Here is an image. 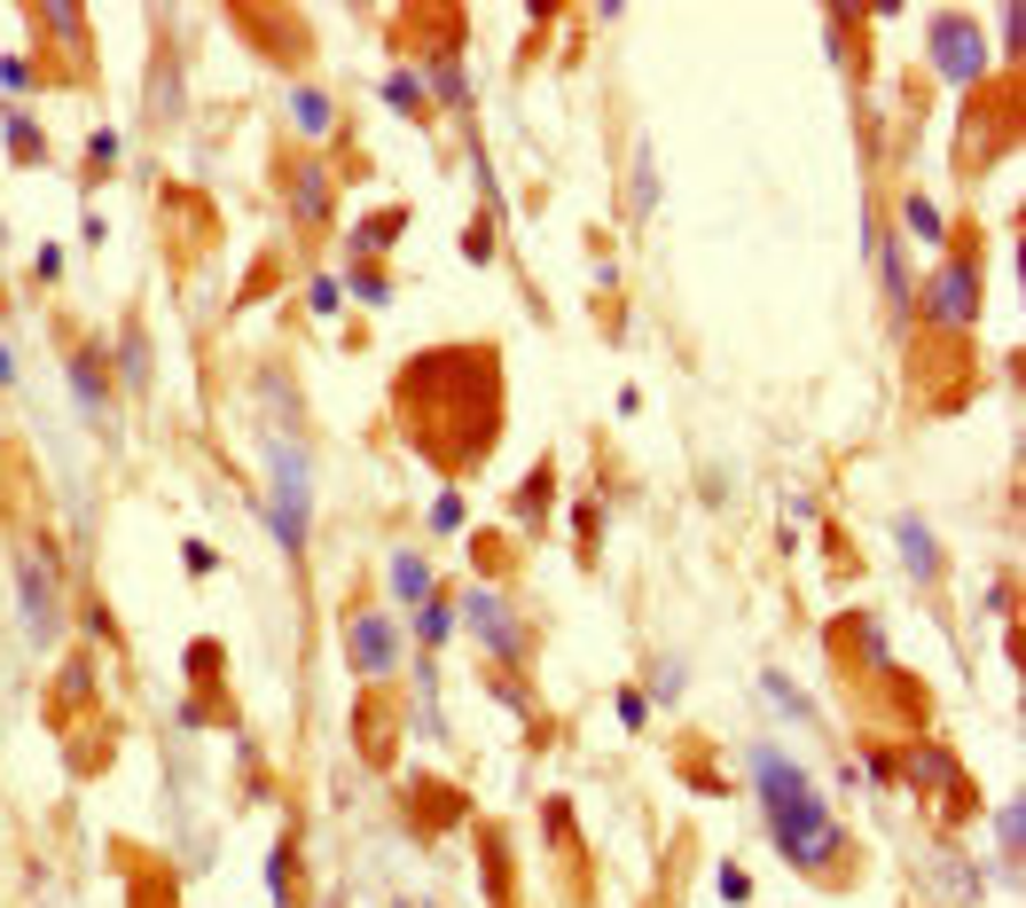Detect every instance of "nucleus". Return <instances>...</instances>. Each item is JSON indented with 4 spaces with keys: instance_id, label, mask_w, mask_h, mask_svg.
<instances>
[{
    "instance_id": "obj_21",
    "label": "nucleus",
    "mask_w": 1026,
    "mask_h": 908,
    "mask_svg": "<svg viewBox=\"0 0 1026 908\" xmlns=\"http://www.w3.org/2000/svg\"><path fill=\"white\" fill-rule=\"evenodd\" d=\"M432 525H440V532H455V525H463V501H455V494H440V509H432Z\"/></svg>"
},
{
    "instance_id": "obj_16",
    "label": "nucleus",
    "mask_w": 1026,
    "mask_h": 908,
    "mask_svg": "<svg viewBox=\"0 0 1026 908\" xmlns=\"http://www.w3.org/2000/svg\"><path fill=\"white\" fill-rule=\"evenodd\" d=\"M541 509H549V471H533V486L518 494V517H526V525H541Z\"/></svg>"
},
{
    "instance_id": "obj_2",
    "label": "nucleus",
    "mask_w": 1026,
    "mask_h": 908,
    "mask_svg": "<svg viewBox=\"0 0 1026 908\" xmlns=\"http://www.w3.org/2000/svg\"><path fill=\"white\" fill-rule=\"evenodd\" d=\"M267 463H275V501H267V525L283 549H298L306 540V454L298 446H267Z\"/></svg>"
},
{
    "instance_id": "obj_10",
    "label": "nucleus",
    "mask_w": 1026,
    "mask_h": 908,
    "mask_svg": "<svg viewBox=\"0 0 1026 908\" xmlns=\"http://www.w3.org/2000/svg\"><path fill=\"white\" fill-rule=\"evenodd\" d=\"M415 634H423V643H447V634H455V611H447V603H423V611H415Z\"/></svg>"
},
{
    "instance_id": "obj_5",
    "label": "nucleus",
    "mask_w": 1026,
    "mask_h": 908,
    "mask_svg": "<svg viewBox=\"0 0 1026 908\" xmlns=\"http://www.w3.org/2000/svg\"><path fill=\"white\" fill-rule=\"evenodd\" d=\"M932 63L949 71L956 86H972V78H980V40H972V24H964V17H940V32H932Z\"/></svg>"
},
{
    "instance_id": "obj_9",
    "label": "nucleus",
    "mask_w": 1026,
    "mask_h": 908,
    "mask_svg": "<svg viewBox=\"0 0 1026 908\" xmlns=\"http://www.w3.org/2000/svg\"><path fill=\"white\" fill-rule=\"evenodd\" d=\"M392 588H400L408 603L432 595V572H423V557H408V549H400V557H392Z\"/></svg>"
},
{
    "instance_id": "obj_14",
    "label": "nucleus",
    "mask_w": 1026,
    "mask_h": 908,
    "mask_svg": "<svg viewBox=\"0 0 1026 908\" xmlns=\"http://www.w3.org/2000/svg\"><path fill=\"white\" fill-rule=\"evenodd\" d=\"M400 220H408V212H377V220L353 235V251H377V243H392V235H400Z\"/></svg>"
},
{
    "instance_id": "obj_8",
    "label": "nucleus",
    "mask_w": 1026,
    "mask_h": 908,
    "mask_svg": "<svg viewBox=\"0 0 1026 908\" xmlns=\"http://www.w3.org/2000/svg\"><path fill=\"white\" fill-rule=\"evenodd\" d=\"M893 540H901L909 572H917V580H932V540H924V525H917V517H901V525H893Z\"/></svg>"
},
{
    "instance_id": "obj_3",
    "label": "nucleus",
    "mask_w": 1026,
    "mask_h": 908,
    "mask_svg": "<svg viewBox=\"0 0 1026 908\" xmlns=\"http://www.w3.org/2000/svg\"><path fill=\"white\" fill-rule=\"evenodd\" d=\"M924 314L940 321V329H964L972 314H980V275H972V258H949L932 275V298H924Z\"/></svg>"
},
{
    "instance_id": "obj_4",
    "label": "nucleus",
    "mask_w": 1026,
    "mask_h": 908,
    "mask_svg": "<svg viewBox=\"0 0 1026 908\" xmlns=\"http://www.w3.org/2000/svg\"><path fill=\"white\" fill-rule=\"evenodd\" d=\"M346 651H353V666H361V674H392V666H400V626H392L384 611H353Z\"/></svg>"
},
{
    "instance_id": "obj_1",
    "label": "nucleus",
    "mask_w": 1026,
    "mask_h": 908,
    "mask_svg": "<svg viewBox=\"0 0 1026 908\" xmlns=\"http://www.w3.org/2000/svg\"><path fill=\"white\" fill-rule=\"evenodd\" d=\"M752 791H760V814H768V838L784 846L792 869H823L838 854V823L823 814V791L784 760V752H752Z\"/></svg>"
},
{
    "instance_id": "obj_7",
    "label": "nucleus",
    "mask_w": 1026,
    "mask_h": 908,
    "mask_svg": "<svg viewBox=\"0 0 1026 908\" xmlns=\"http://www.w3.org/2000/svg\"><path fill=\"white\" fill-rule=\"evenodd\" d=\"M24 626L40 634V643L55 634V580L40 572V557H24Z\"/></svg>"
},
{
    "instance_id": "obj_11",
    "label": "nucleus",
    "mask_w": 1026,
    "mask_h": 908,
    "mask_svg": "<svg viewBox=\"0 0 1026 908\" xmlns=\"http://www.w3.org/2000/svg\"><path fill=\"white\" fill-rule=\"evenodd\" d=\"M9 149H17L24 165H40V126H32L24 110H9Z\"/></svg>"
},
{
    "instance_id": "obj_13",
    "label": "nucleus",
    "mask_w": 1026,
    "mask_h": 908,
    "mask_svg": "<svg viewBox=\"0 0 1026 908\" xmlns=\"http://www.w3.org/2000/svg\"><path fill=\"white\" fill-rule=\"evenodd\" d=\"M71 377H78V400H87V408H103V369H95L87 352H71Z\"/></svg>"
},
{
    "instance_id": "obj_18",
    "label": "nucleus",
    "mask_w": 1026,
    "mask_h": 908,
    "mask_svg": "<svg viewBox=\"0 0 1026 908\" xmlns=\"http://www.w3.org/2000/svg\"><path fill=\"white\" fill-rule=\"evenodd\" d=\"M909 228H917V235H924V243H940V212H932V204H924V197H909Z\"/></svg>"
},
{
    "instance_id": "obj_20",
    "label": "nucleus",
    "mask_w": 1026,
    "mask_h": 908,
    "mask_svg": "<svg viewBox=\"0 0 1026 908\" xmlns=\"http://www.w3.org/2000/svg\"><path fill=\"white\" fill-rule=\"evenodd\" d=\"M189 674H204V682H212V674H220V643H197V651H189Z\"/></svg>"
},
{
    "instance_id": "obj_12",
    "label": "nucleus",
    "mask_w": 1026,
    "mask_h": 908,
    "mask_svg": "<svg viewBox=\"0 0 1026 908\" xmlns=\"http://www.w3.org/2000/svg\"><path fill=\"white\" fill-rule=\"evenodd\" d=\"M321 212H329V180L306 172V180H298V220H321Z\"/></svg>"
},
{
    "instance_id": "obj_19",
    "label": "nucleus",
    "mask_w": 1026,
    "mask_h": 908,
    "mask_svg": "<svg viewBox=\"0 0 1026 908\" xmlns=\"http://www.w3.org/2000/svg\"><path fill=\"white\" fill-rule=\"evenodd\" d=\"M384 291H392V283L377 275V266H353V298H384Z\"/></svg>"
},
{
    "instance_id": "obj_17",
    "label": "nucleus",
    "mask_w": 1026,
    "mask_h": 908,
    "mask_svg": "<svg viewBox=\"0 0 1026 908\" xmlns=\"http://www.w3.org/2000/svg\"><path fill=\"white\" fill-rule=\"evenodd\" d=\"M298 126H306V134H321V126H329V103L314 95V86H306V95H298Z\"/></svg>"
},
{
    "instance_id": "obj_6",
    "label": "nucleus",
    "mask_w": 1026,
    "mask_h": 908,
    "mask_svg": "<svg viewBox=\"0 0 1026 908\" xmlns=\"http://www.w3.org/2000/svg\"><path fill=\"white\" fill-rule=\"evenodd\" d=\"M470 619H478V634L494 643V658H518V619L501 611V595H494V588H470Z\"/></svg>"
},
{
    "instance_id": "obj_15",
    "label": "nucleus",
    "mask_w": 1026,
    "mask_h": 908,
    "mask_svg": "<svg viewBox=\"0 0 1026 908\" xmlns=\"http://www.w3.org/2000/svg\"><path fill=\"white\" fill-rule=\"evenodd\" d=\"M384 103H392V110H408V118H415V110H423V86H415V78H408V71H400V78H384Z\"/></svg>"
}]
</instances>
